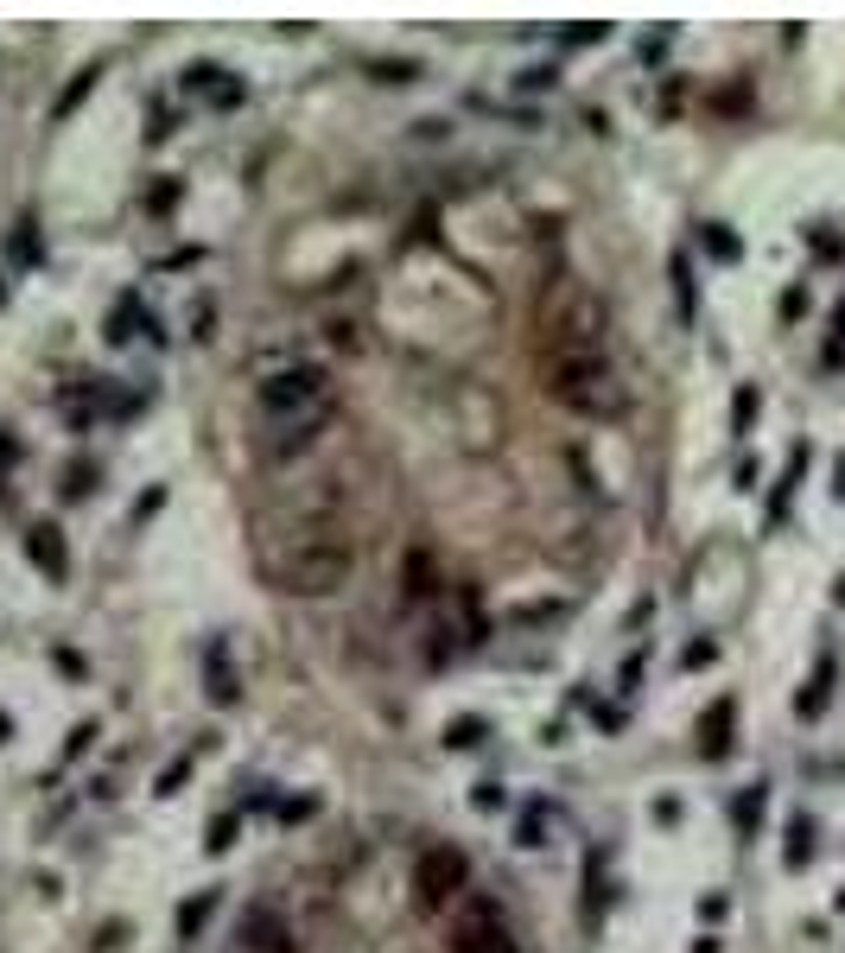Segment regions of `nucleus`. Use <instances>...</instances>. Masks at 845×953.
Returning a JSON list of instances; mask_svg holds the SVG:
<instances>
[{
	"instance_id": "obj_1",
	"label": "nucleus",
	"mask_w": 845,
	"mask_h": 953,
	"mask_svg": "<svg viewBox=\"0 0 845 953\" xmlns=\"http://www.w3.org/2000/svg\"><path fill=\"white\" fill-rule=\"evenodd\" d=\"M357 572V547L343 534V503H337V477L312 490V503L299 509V528L280 534V547L267 553V579L293 598H331L350 586Z\"/></svg>"
},
{
	"instance_id": "obj_2",
	"label": "nucleus",
	"mask_w": 845,
	"mask_h": 953,
	"mask_svg": "<svg viewBox=\"0 0 845 953\" xmlns=\"http://www.w3.org/2000/svg\"><path fill=\"white\" fill-rule=\"evenodd\" d=\"M255 407H261V420H267V458L287 465V458H299V451H312L318 433L331 426L337 375L325 363H312V357L280 363L255 382Z\"/></svg>"
},
{
	"instance_id": "obj_3",
	"label": "nucleus",
	"mask_w": 845,
	"mask_h": 953,
	"mask_svg": "<svg viewBox=\"0 0 845 953\" xmlns=\"http://www.w3.org/2000/svg\"><path fill=\"white\" fill-rule=\"evenodd\" d=\"M541 330H547V357H604L611 312L586 280H553L541 293Z\"/></svg>"
},
{
	"instance_id": "obj_4",
	"label": "nucleus",
	"mask_w": 845,
	"mask_h": 953,
	"mask_svg": "<svg viewBox=\"0 0 845 953\" xmlns=\"http://www.w3.org/2000/svg\"><path fill=\"white\" fill-rule=\"evenodd\" d=\"M547 395L579 420H624L629 388L611 357H547Z\"/></svg>"
},
{
	"instance_id": "obj_5",
	"label": "nucleus",
	"mask_w": 845,
	"mask_h": 953,
	"mask_svg": "<svg viewBox=\"0 0 845 953\" xmlns=\"http://www.w3.org/2000/svg\"><path fill=\"white\" fill-rule=\"evenodd\" d=\"M471 896V858L458 845H426L413 858V903L420 909H458Z\"/></svg>"
},
{
	"instance_id": "obj_6",
	"label": "nucleus",
	"mask_w": 845,
	"mask_h": 953,
	"mask_svg": "<svg viewBox=\"0 0 845 953\" xmlns=\"http://www.w3.org/2000/svg\"><path fill=\"white\" fill-rule=\"evenodd\" d=\"M451 953H521L509 934V921H503V903H490V896H464L458 909H451Z\"/></svg>"
},
{
	"instance_id": "obj_7",
	"label": "nucleus",
	"mask_w": 845,
	"mask_h": 953,
	"mask_svg": "<svg viewBox=\"0 0 845 953\" xmlns=\"http://www.w3.org/2000/svg\"><path fill=\"white\" fill-rule=\"evenodd\" d=\"M236 953H299L293 928L280 909H267V903H249L242 921H236Z\"/></svg>"
},
{
	"instance_id": "obj_8",
	"label": "nucleus",
	"mask_w": 845,
	"mask_h": 953,
	"mask_svg": "<svg viewBox=\"0 0 845 953\" xmlns=\"http://www.w3.org/2000/svg\"><path fill=\"white\" fill-rule=\"evenodd\" d=\"M184 96H197L204 109L229 114V109L249 102V83H242L236 71H222V64H191V71H184Z\"/></svg>"
},
{
	"instance_id": "obj_9",
	"label": "nucleus",
	"mask_w": 845,
	"mask_h": 953,
	"mask_svg": "<svg viewBox=\"0 0 845 953\" xmlns=\"http://www.w3.org/2000/svg\"><path fill=\"white\" fill-rule=\"evenodd\" d=\"M26 553H33V566L51 579V586H64V579H71V547H64V528H58V521H33Z\"/></svg>"
},
{
	"instance_id": "obj_10",
	"label": "nucleus",
	"mask_w": 845,
	"mask_h": 953,
	"mask_svg": "<svg viewBox=\"0 0 845 953\" xmlns=\"http://www.w3.org/2000/svg\"><path fill=\"white\" fill-rule=\"evenodd\" d=\"M732 732H737V699L719 693L712 705H705V719H699V757H705V763L732 757Z\"/></svg>"
},
{
	"instance_id": "obj_11",
	"label": "nucleus",
	"mask_w": 845,
	"mask_h": 953,
	"mask_svg": "<svg viewBox=\"0 0 845 953\" xmlns=\"http://www.w3.org/2000/svg\"><path fill=\"white\" fill-rule=\"evenodd\" d=\"M134 337L159 343V318L141 305V293H121V299H114V312H109V343H134Z\"/></svg>"
},
{
	"instance_id": "obj_12",
	"label": "nucleus",
	"mask_w": 845,
	"mask_h": 953,
	"mask_svg": "<svg viewBox=\"0 0 845 953\" xmlns=\"http://www.w3.org/2000/svg\"><path fill=\"white\" fill-rule=\"evenodd\" d=\"M763 807H770V782H750V788H737L732 827H737V840H744V845L757 840V827H763Z\"/></svg>"
},
{
	"instance_id": "obj_13",
	"label": "nucleus",
	"mask_w": 845,
	"mask_h": 953,
	"mask_svg": "<svg viewBox=\"0 0 845 953\" xmlns=\"http://www.w3.org/2000/svg\"><path fill=\"white\" fill-rule=\"evenodd\" d=\"M401 586H407V604H426V598L439 591V572H433V553H426V547H413V553H407Z\"/></svg>"
},
{
	"instance_id": "obj_14",
	"label": "nucleus",
	"mask_w": 845,
	"mask_h": 953,
	"mask_svg": "<svg viewBox=\"0 0 845 953\" xmlns=\"http://www.w3.org/2000/svg\"><path fill=\"white\" fill-rule=\"evenodd\" d=\"M833 674H840V661H833V655H820L813 680L801 687V699H795V712H801V719H820V712H826V699H833Z\"/></svg>"
},
{
	"instance_id": "obj_15",
	"label": "nucleus",
	"mask_w": 845,
	"mask_h": 953,
	"mask_svg": "<svg viewBox=\"0 0 845 953\" xmlns=\"http://www.w3.org/2000/svg\"><path fill=\"white\" fill-rule=\"evenodd\" d=\"M547 820H553L547 801H528L521 820H515V845H521V852H541V845H547Z\"/></svg>"
},
{
	"instance_id": "obj_16",
	"label": "nucleus",
	"mask_w": 845,
	"mask_h": 953,
	"mask_svg": "<svg viewBox=\"0 0 845 953\" xmlns=\"http://www.w3.org/2000/svg\"><path fill=\"white\" fill-rule=\"evenodd\" d=\"M210 916H217V890H197V896H184V903H179V941H197Z\"/></svg>"
},
{
	"instance_id": "obj_17",
	"label": "nucleus",
	"mask_w": 845,
	"mask_h": 953,
	"mask_svg": "<svg viewBox=\"0 0 845 953\" xmlns=\"http://www.w3.org/2000/svg\"><path fill=\"white\" fill-rule=\"evenodd\" d=\"M801 477H808V445H795V451H788V471H782V483H775V496H770V528L788 515V496H795V483H801Z\"/></svg>"
},
{
	"instance_id": "obj_18",
	"label": "nucleus",
	"mask_w": 845,
	"mask_h": 953,
	"mask_svg": "<svg viewBox=\"0 0 845 953\" xmlns=\"http://www.w3.org/2000/svg\"><path fill=\"white\" fill-rule=\"evenodd\" d=\"M667 274H674V305H680V325H693V312H699L693 261H687V255H674V261H667Z\"/></svg>"
},
{
	"instance_id": "obj_19",
	"label": "nucleus",
	"mask_w": 845,
	"mask_h": 953,
	"mask_svg": "<svg viewBox=\"0 0 845 953\" xmlns=\"http://www.w3.org/2000/svg\"><path fill=\"white\" fill-rule=\"evenodd\" d=\"M808 858H813V820L795 813V820H788V845H782V865H788V871H808Z\"/></svg>"
},
{
	"instance_id": "obj_20",
	"label": "nucleus",
	"mask_w": 845,
	"mask_h": 953,
	"mask_svg": "<svg viewBox=\"0 0 845 953\" xmlns=\"http://www.w3.org/2000/svg\"><path fill=\"white\" fill-rule=\"evenodd\" d=\"M699 242H705V255L719 261V267H737V261H744V242H737L725 222H705V229H699Z\"/></svg>"
},
{
	"instance_id": "obj_21",
	"label": "nucleus",
	"mask_w": 845,
	"mask_h": 953,
	"mask_svg": "<svg viewBox=\"0 0 845 953\" xmlns=\"http://www.w3.org/2000/svg\"><path fill=\"white\" fill-rule=\"evenodd\" d=\"M757 413H763V395H757L750 382H737V395H732V439H750Z\"/></svg>"
},
{
	"instance_id": "obj_22",
	"label": "nucleus",
	"mask_w": 845,
	"mask_h": 953,
	"mask_svg": "<svg viewBox=\"0 0 845 953\" xmlns=\"http://www.w3.org/2000/svg\"><path fill=\"white\" fill-rule=\"evenodd\" d=\"M483 737H490V719L464 712V719H451V725H445V750H478Z\"/></svg>"
},
{
	"instance_id": "obj_23",
	"label": "nucleus",
	"mask_w": 845,
	"mask_h": 953,
	"mask_svg": "<svg viewBox=\"0 0 845 953\" xmlns=\"http://www.w3.org/2000/svg\"><path fill=\"white\" fill-rule=\"evenodd\" d=\"M141 210H147L153 222H166L172 210H179V179H153L147 191H141Z\"/></svg>"
},
{
	"instance_id": "obj_24",
	"label": "nucleus",
	"mask_w": 845,
	"mask_h": 953,
	"mask_svg": "<svg viewBox=\"0 0 845 953\" xmlns=\"http://www.w3.org/2000/svg\"><path fill=\"white\" fill-rule=\"evenodd\" d=\"M210 699L217 705H236V667L222 655V642H210Z\"/></svg>"
},
{
	"instance_id": "obj_25",
	"label": "nucleus",
	"mask_w": 845,
	"mask_h": 953,
	"mask_svg": "<svg viewBox=\"0 0 845 953\" xmlns=\"http://www.w3.org/2000/svg\"><path fill=\"white\" fill-rule=\"evenodd\" d=\"M236 840H242V813H217V820H210V840H204V845H210V858H222Z\"/></svg>"
},
{
	"instance_id": "obj_26",
	"label": "nucleus",
	"mask_w": 845,
	"mask_h": 953,
	"mask_svg": "<svg viewBox=\"0 0 845 953\" xmlns=\"http://www.w3.org/2000/svg\"><path fill=\"white\" fill-rule=\"evenodd\" d=\"M515 89H528V96H541V89H559V64H528V71L515 76Z\"/></svg>"
},
{
	"instance_id": "obj_27",
	"label": "nucleus",
	"mask_w": 845,
	"mask_h": 953,
	"mask_svg": "<svg viewBox=\"0 0 845 953\" xmlns=\"http://www.w3.org/2000/svg\"><path fill=\"white\" fill-rule=\"evenodd\" d=\"M597 38H611V26H591L586 20V26H566L553 45H559V51H586V45H597Z\"/></svg>"
},
{
	"instance_id": "obj_28",
	"label": "nucleus",
	"mask_w": 845,
	"mask_h": 953,
	"mask_svg": "<svg viewBox=\"0 0 845 953\" xmlns=\"http://www.w3.org/2000/svg\"><path fill=\"white\" fill-rule=\"evenodd\" d=\"M7 249H13V261H20V267H33V261H38V236H33V217H20V229H13V242H7Z\"/></svg>"
},
{
	"instance_id": "obj_29",
	"label": "nucleus",
	"mask_w": 845,
	"mask_h": 953,
	"mask_svg": "<svg viewBox=\"0 0 845 953\" xmlns=\"http://www.w3.org/2000/svg\"><path fill=\"white\" fill-rule=\"evenodd\" d=\"M471 807H478V813H503V807H509V788H503V782H478V788H471Z\"/></svg>"
},
{
	"instance_id": "obj_30",
	"label": "nucleus",
	"mask_w": 845,
	"mask_h": 953,
	"mask_svg": "<svg viewBox=\"0 0 845 953\" xmlns=\"http://www.w3.org/2000/svg\"><path fill=\"white\" fill-rule=\"evenodd\" d=\"M89 89H96V71H83V76H76L71 89H64V96H58V109H51V114H58V121H64V114H71L76 102H83V96H89Z\"/></svg>"
},
{
	"instance_id": "obj_31",
	"label": "nucleus",
	"mask_w": 845,
	"mask_h": 953,
	"mask_svg": "<svg viewBox=\"0 0 845 953\" xmlns=\"http://www.w3.org/2000/svg\"><path fill=\"white\" fill-rule=\"evenodd\" d=\"M719 661V642L705 636V642H687V655H680V667H712Z\"/></svg>"
},
{
	"instance_id": "obj_32",
	"label": "nucleus",
	"mask_w": 845,
	"mask_h": 953,
	"mask_svg": "<svg viewBox=\"0 0 845 953\" xmlns=\"http://www.w3.org/2000/svg\"><path fill=\"white\" fill-rule=\"evenodd\" d=\"M184 775H191V757L166 763V770H159V795H179V788H184Z\"/></svg>"
},
{
	"instance_id": "obj_33",
	"label": "nucleus",
	"mask_w": 845,
	"mask_h": 953,
	"mask_svg": "<svg viewBox=\"0 0 845 953\" xmlns=\"http://www.w3.org/2000/svg\"><path fill=\"white\" fill-rule=\"evenodd\" d=\"M210 325H217V305H210V299H204V305H191V337H197V343L210 337Z\"/></svg>"
},
{
	"instance_id": "obj_34",
	"label": "nucleus",
	"mask_w": 845,
	"mask_h": 953,
	"mask_svg": "<svg viewBox=\"0 0 845 953\" xmlns=\"http://www.w3.org/2000/svg\"><path fill=\"white\" fill-rule=\"evenodd\" d=\"M89 483H96V471H89V465H71V483H64V496H71V503H83V496H89Z\"/></svg>"
},
{
	"instance_id": "obj_35",
	"label": "nucleus",
	"mask_w": 845,
	"mask_h": 953,
	"mask_svg": "<svg viewBox=\"0 0 845 953\" xmlns=\"http://www.w3.org/2000/svg\"><path fill=\"white\" fill-rule=\"evenodd\" d=\"M375 76H382V83H413L420 64H413V58H401V64H375Z\"/></svg>"
},
{
	"instance_id": "obj_36",
	"label": "nucleus",
	"mask_w": 845,
	"mask_h": 953,
	"mask_svg": "<svg viewBox=\"0 0 845 953\" xmlns=\"http://www.w3.org/2000/svg\"><path fill=\"white\" fill-rule=\"evenodd\" d=\"M147 141H172V102H153V128Z\"/></svg>"
},
{
	"instance_id": "obj_37",
	"label": "nucleus",
	"mask_w": 845,
	"mask_h": 953,
	"mask_svg": "<svg viewBox=\"0 0 845 953\" xmlns=\"http://www.w3.org/2000/svg\"><path fill=\"white\" fill-rule=\"evenodd\" d=\"M166 509V490H147L141 503H134V521H153V515Z\"/></svg>"
},
{
	"instance_id": "obj_38",
	"label": "nucleus",
	"mask_w": 845,
	"mask_h": 953,
	"mask_svg": "<svg viewBox=\"0 0 845 953\" xmlns=\"http://www.w3.org/2000/svg\"><path fill=\"white\" fill-rule=\"evenodd\" d=\"M624 719H629L624 705H597V725H604V732H624Z\"/></svg>"
},
{
	"instance_id": "obj_39",
	"label": "nucleus",
	"mask_w": 845,
	"mask_h": 953,
	"mask_svg": "<svg viewBox=\"0 0 845 953\" xmlns=\"http://www.w3.org/2000/svg\"><path fill=\"white\" fill-rule=\"evenodd\" d=\"M636 680H642V655H629V661H624V699L636 693Z\"/></svg>"
},
{
	"instance_id": "obj_40",
	"label": "nucleus",
	"mask_w": 845,
	"mask_h": 953,
	"mask_svg": "<svg viewBox=\"0 0 845 953\" xmlns=\"http://www.w3.org/2000/svg\"><path fill=\"white\" fill-rule=\"evenodd\" d=\"M280 820H312V801H280Z\"/></svg>"
},
{
	"instance_id": "obj_41",
	"label": "nucleus",
	"mask_w": 845,
	"mask_h": 953,
	"mask_svg": "<svg viewBox=\"0 0 845 953\" xmlns=\"http://www.w3.org/2000/svg\"><path fill=\"white\" fill-rule=\"evenodd\" d=\"M833 496L845 503V451H840V465H833Z\"/></svg>"
},
{
	"instance_id": "obj_42",
	"label": "nucleus",
	"mask_w": 845,
	"mask_h": 953,
	"mask_svg": "<svg viewBox=\"0 0 845 953\" xmlns=\"http://www.w3.org/2000/svg\"><path fill=\"white\" fill-rule=\"evenodd\" d=\"M7 737H13V719H7V712H0V744H7Z\"/></svg>"
},
{
	"instance_id": "obj_43",
	"label": "nucleus",
	"mask_w": 845,
	"mask_h": 953,
	"mask_svg": "<svg viewBox=\"0 0 845 953\" xmlns=\"http://www.w3.org/2000/svg\"><path fill=\"white\" fill-rule=\"evenodd\" d=\"M840 604H845V579H840Z\"/></svg>"
},
{
	"instance_id": "obj_44",
	"label": "nucleus",
	"mask_w": 845,
	"mask_h": 953,
	"mask_svg": "<svg viewBox=\"0 0 845 953\" xmlns=\"http://www.w3.org/2000/svg\"><path fill=\"white\" fill-rule=\"evenodd\" d=\"M840 909H845V890H840Z\"/></svg>"
},
{
	"instance_id": "obj_45",
	"label": "nucleus",
	"mask_w": 845,
	"mask_h": 953,
	"mask_svg": "<svg viewBox=\"0 0 845 953\" xmlns=\"http://www.w3.org/2000/svg\"><path fill=\"white\" fill-rule=\"evenodd\" d=\"M0 299H7V287H0Z\"/></svg>"
}]
</instances>
